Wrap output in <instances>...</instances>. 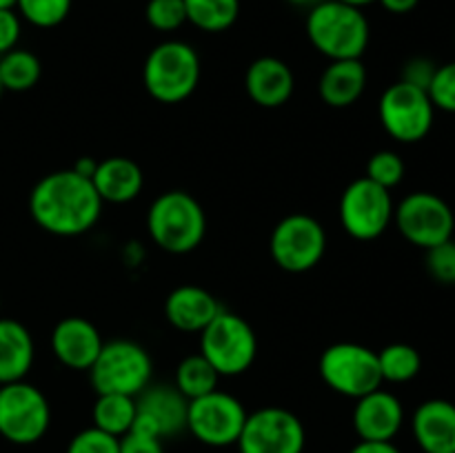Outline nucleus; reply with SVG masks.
<instances>
[{"label":"nucleus","mask_w":455,"mask_h":453,"mask_svg":"<svg viewBox=\"0 0 455 453\" xmlns=\"http://www.w3.org/2000/svg\"><path fill=\"white\" fill-rule=\"evenodd\" d=\"M427 93H429L435 109L455 114V60L447 62V65H440L435 69V76Z\"/></svg>","instance_id":"72a5a7b5"},{"label":"nucleus","mask_w":455,"mask_h":453,"mask_svg":"<svg viewBox=\"0 0 455 453\" xmlns=\"http://www.w3.org/2000/svg\"><path fill=\"white\" fill-rule=\"evenodd\" d=\"M222 311L220 302L207 289L196 284L176 287L164 300V318L173 329L200 333Z\"/></svg>","instance_id":"aec40b11"},{"label":"nucleus","mask_w":455,"mask_h":453,"mask_svg":"<svg viewBox=\"0 0 455 453\" xmlns=\"http://www.w3.org/2000/svg\"><path fill=\"white\" fill-rule=\"evenodd\" d=\"M394 209L389 189L369 178H358L342 191L340 225L351 238L376 240L394 222Z\"/></svg>","instance_id":"ddd939ff"},{"label":"nucleus","mask_w":455,"mask_h":453,"mask_svg":"<svg viewBox=\"0 0 455 453\" xmlns=\"http://www.w3.org/2000/svg\"><path fill=\"white\" fill-rule=\"evenodd\" d=\"M307 431L300 417L283 407H262L249 413L240 433V453H302Z\"/></svg>","instance_id":"4468645a"},{"label":"nucleus","mask_w":455,"mask_h":453,"mask_svg":"<svg viewBox=\"0 0 455 453\" xmlns=\"http://www.w3.org/2000/svg\"><path fill=\"white\" fill-rule=\"evenodd\" d=\"M244 87H247L249 98L258 107L265 109H275L289 102L296 89V78H293L291 67L284 60L274 56H262L249 65L244 74Z\"/></svg>","instance_id":"6ab92c4d"},{"label":"nucleus","mask_w":455,"mask_h":453,"mask_svg":"<svg viewBox=\"0 0 455 453\" xmlns=\"http://www.w3.org/2000/svg\"><path fill=\"white\" fill-rule=\"evenodd\" d=\"M378 364H380L382 382H403L413 380L422 369V358L416 346L404 345V342H394L387 345L385 349L378 351Z\"/></svg>","instance_id":"cd10ccee"},{"label":"nucleus","mask_w":455,"mask_h":453,"mask_svg":"<svg viewBox=\"0 0 455 453\" xmlns=\"http://www.w3.org/2000/svg\"><path fill=\"white\" fill-rule=\"evenodd\" d=\"M120 453H164L163 440L147 431L132 429L120 438Z\"/></svg>","instance_id":"c9c22d12"},{"label":"nucleus","mask_w":455,"mask_h":453,"mask_svg":"<svg viewBox=\"0 0 455 453\" xmlns=\"http://www.w3.org/2000/svg\"><path fill=\"white\" fill-rule=\"evenodd\" d=\"M3 91H4V89H3V83H0V96H3Z\"/></svg>","instance_id":"c03bdc74"},{"label":"nucleus","mask_w":455,"mask_h":453,"mask_svg":"<svg viewBox=\"0 0 455 453\" xmlns=\"http://www.w3.org/2000/svg\"><path fill=\"white\" fill-rule=\"evenodd\" d=\"M0 9H16V0H0Z\"/></svg>","instance_id":"37998d69"},{"label":"nucleus","mask_w":455,"mask_h":453,"mask_svg":"<svg viewBox=\"0 0 455 453\" xmlns=\"http://www.w3.org/2000/svg\"><path fill=\"white\" fill-rule=\"evenodd\" d=\"M435 69H438V65H435L434 60H429V58H425V56L409 58L403 67V78L400 80L407 84H413V87H418V89H425L427 91L431 84V80H434Z\"/></svg>","instance_id":"f704fd0d"},{"label":"nucleus","mask_w":455,"mask_h":453,"mask_svg":"<svg viewBox=\"0 0 455 453\" xmlns=\"http://www.w3.org/2000/svg\"><path fill=\"white\" fill-rule=\"evenodd\" d=\"M404 171H407L404 160L400 158L395 151L382 149V151H376V154L369 158L367 176L364 178H369L371 182H376V185L385 187V189L391 191L394 187H398L400 182H403Z\"/></svg>","instance_id":"c756f323"},{"label":"nucleus","mask_w":455,"mask_h":453,"mask_svg":"<svg viewBox=\"0 0 455 453\" xmlns=\"http://www.w3.org/2000/svg\"><path fill=\"white\" fill-rule=\"evenodd\" d=\"M411 433L422 453H455V404L444 398L425 400L413 411Z\"/></svg>","instance_id":"a211bd4d"},{"label":"nucleus","mask_w":455,"mask_h":453,"mask_svg":"<svg viewBox=\"0 0 455 453\" xmlns=\"http://www.w3.org/2000/svg\"><path fill=\"white\" fill-rule=\"evenodd\" d=\"M147 231L160 249L169 253H189L207 234V216L198 200L182 189L160 194L147 211Z\"/></svg>","instance_id":"7ed1b4c3"},{"label":"nucleus","mask_w":455,"mask_h":453,"mask_svg":"<svg viewBox=\"0 0 455 453\" xmlns=\"http://www.w3.org/2000/svg\"><path fill=\"white\" fill-rule=\"evenodd\" d=\"M351 422H354V429L360 440L394 442L404 425V407L398 395L380 386V389L355 400Z\"/></svg>","instance_id":"dca6fc26"},{"label":"nucleus","mask_w":455,"mask_h":453,"mask_svg":"<svg viewBox=\"0 0 455 453\" xmlns=\"http://www.w3.org/2000/svg\"><path fill=\"white\" fill-rule=\"evenodd\" d=\"M142 83L149 96L164 105L187 100L200 83L198 53L182 40L156 44L142 67Z\"/></svg>","instance_id":"20e7f679"},{"label":"nucleus","mask_w":455,"mask_h":453,"mask_svg":"<svg viewBox=\"0 0 455 453\" xmlns=\"http://www.w3.org/2000/svg\"><path fill=\"white\" fill-rule=\"evenodd\" d=\"M154 362L145 346L132 340L105 342L96 362L89 369L93 391L100 393L140 395L151 385Z\"/></svg>","instance_id":"39448f33"},{"label":"nucleus","mask_w":455,"mask_h":453,"mask_svg":"<svg viewBox=\"0 0 455 453\" xmlns=\"http://www.w3.org/2000/svg\"><path fill=\"white\" fill-rule=\"evenodd\" d=\"M102 336L93 322L80 315H67L53 327L52 351L58 362L74 371H89L102 349Z\"/></svg>","instance_id":"f3484780"},{"label":"nucleus","mask_w":455,"mask_h":453,"mask_svg":"<svg viewBox=\"0 0 455 453\" xmlns=\"http://www.w3.org/2000/svg\"><path fill=\"white\" fill-rule=\"evenodd\" d=\"M52 425V407L38 386L25 380L0 385V435L7 442L36 444Z\"/></svg>","instance_id":"6e6552de"},{"label":"nucleus","mask_w":455,"mask_h":453,"mask_svg":"<svg viewBox=\"0 0 455 453\" xmlns=\"http://www.w3.org/2000/svg\"><path fill=\"white\" fill-rule=\"evenodd\" d=\"M96 167H98V160L92 158V155H83V158L76 160V164L71 169H74L76 173H80V176L89 178L92 180V176L96 173Z\"/></svg>","instance_id":"ea45409f"},{"label":"nucleus","mask_w":455,"mask_h":453,"mask_svg":"<svg viewBox=\"0 0 455 453\" xmlns=\"http://www.w3.org/2000/svg\"><path fill=\"white\" fill-rule=\"evenodd\" d=\"M136 422L132 429L147 431L160 440L178 435L187 429L189 400L173 385H149L136 395Z\"/></svg>","instance_id":"2eb2a0df"},{"label":"nucleus","mask_w":455,"mask_h":453,"mask_svg":"<svg viewBox=\"0 0 455 453\" xmlns=\"http://www.w3.org/2000/svg\"><path fill=\"white\" fill-rule=\"evenodd\" d=\"M349 453H403L394 442H373V440H360Z\"/></svg>","instance_id":"4c0bfd02"},{"label":"nucleus","mask_w":455,"mask_h":453,"mask_svg":"<svg viewBox=\"0 0 455 453\" xmlns=\"http://www.w3.org/2000/svg\"><path fill=\"white\" fill-rule=\"evenodd\" d=\"M43 67L36 53L27 49H12L0 56V83L4 91H29L38 84Z\"/></svg>","instance_id":"a878e982"},{"label":"nucleus","mask_w":455,"mask_h":453,"mask_svg":"<svg viewBox=\"0 0 455 453\" xmlns=\"http://www.w3.org/2000/svg\"><path fill=\"white\" fill-rule=\"evenodd\" d=\"M378 115H380L385 131L394 140L413 145L429 136L431 127H434L435 107L425 89L398 80L387 87L380 96Z\"/></svg>","instance_id":"1a4fd4ad"},{"label":"nucleus","mask_w":455,"mask_h":453,"mask_svg":"<svg viewBox=\"0 0 455 453\" xmlns=\"http://www.w3.org/2000/svg\"><path fill=\"white\" fill-rule=\"evenodd\" d=\"M102 200L92 180L74 169L47 173L29 195V213L43 231L62 238L87 234L102 216Z\"/></svg>","instance_id":"f257e3e1"},{"label":"nucleus","mask_w":455,"mask_h":453,"mask_svg":"<svg viewBox=\"0 0 455 453\" xmlns=\"http://www.w3.org/2000/svg\"><path fill=\"white\" fill-rule=\"evenodd\" d=\"M218 380H220V373L212 367L207 358L203 354L187 355L176 369V386L187 400H196L200 395H207L212 391L218 389Z\"/></svg>","instance_id":"bb28decb"},{"label":"nucleus","mask_w":455,"mask_h":453,"mask_svg":"<svg viewBox=\"0 0 455 453\" xmlns=\"http://www.w3.org/2000/svg\"><path fill=\"white\" fill-rule=\"evenodd\" d=\"M324 249H327L324 226L307 213H291L271 231V258L280 269L289 274H305L314 269L323 260Z\"/></svg>","instance_id":"9b49d317"},{"label":"nucleus","mask_w":455,"mask_h":453,"mask_svg":"<svg viewBox=\"0 0 455 453\" xmlns=\"http://www.w3.org/2000/svg\"><path fill=\"white\" fill-rule=\"evenodd\" d=\"M318 369L324 385L345 398L358 400L382 386L378 354L358 342L327 346L320 355Z\"/></svg>","instance_id":"0eeeda50"},{"label":"nucleus","mask_w":455,"mask_h":453,"mask_svg":"<svg viewBox=\"0 0 455 453\" xmlns=\"http://www.w3.org/2000/svg\"><path fill=\"white\" fill-rule=\"evenodd\" d=\"M16 9L34 27L52 29L69 16L71 0H16Z\"/></svg>","instance_id":"c85d7f7f"},{"label":"nucleus","mask_w":455,"mask_h":453,"mask_svg":"<svg viewBox=\"0 0 455 453\" xmlns=\"http://www.w3.org/2000/svg\"><path fill=\"white\" fill-rule=\"evenodd\" d=\"M340 3H345V4H351V7H358V9H363V7H367V4H371V3H378V0H340Z\"/></svg>","instance_id":"79ce46f5"},{"label":"nucleus","mask_w":455,"mask_h":453,"mask_svg":"<svg viewBox=\"0 0 455 453\" xmlns=\"http://www.w3.org/2000/svg\"><path fill=\"white\" fill-rule=\"evenodd\" d=\"M145 18L158 31L180 29L187 22L185 0H149L145 7Z\"/></svg>","instance_id":"7c9ffc66"},{"label":"nucleus","mask_w":455,"mask_h":453,"mask_svg":"<svg viewBox=\"0 0 455 453\" xmlns=\"http://www.w3.org/2000/svg\"><path fill=\"white\" fill-rule=\"evenodd\" d=\"M36 346L29 329L12 318H0V385L25 380L34 364Z\"/></svg>","instance_id":"5701e85b"},{"label":"nucleus","mask_w":455,"mask_h":453,"mask_svg":"<svg viewBox=\"0 0 455 453\" xmlns=\"http://www.w3.org/2000/svg\"><path fill=\"white\" fill-rule=\"evenodd\" d=\"M92 185L102 203L124 204L140 195L145 176L136 160L124 158V155H111V158L98 160Z\"/></svg>","instance_id":"412c9836"},{"label":"nucleus","mask_w":455,"mask_h":453,"mask_svg":"<svg viewBox=\"0 0 455 453\" xmlns=\"http://www.w3.org/2000/svg\"><path fill=\"white\" fill-rule=\"evenodd\" d=\"M427 271L440 284H455V240L427 249Z\"/></svg>","instance_id":"473e14b6"},{"label":"nucleus","mask_w":455,"mask_h":453,"mask_svg":"<svg viewBox=\"0 0 455 453\" xmlns=\"http://www.w3.org/2000/svg\"><path fill=\"white\" fill-rule=\"evenodd\" d=\"M287 3L296 4V7H309V9H314L315 4H320V3H323V0H287Z\"/></svg>","instance_id":"a19ab883"},{"label":"nucleus","mask_w":455,"mask_h":453,"mask_svg":"<svg viewBox=\"0 0 455 453\" xmlns=\"http://www.w3.org/2000/svg\"><path fill=\"white\" fill-rule=\"evenodd\" d=\"M65 453H120V440L96 426H89L69 440Z\"/></svg>","instance_id":"2f4dec72"},{"label":"nucleus","mask_w":455,"mask_h":453,"mask_svg":"<svg viewBox=\"0 0 455 453\" xmlns=\"http://www.w3.org/2000/svg\"><path fill=\"white\" fill-rule=\"evenodd\" d=\"M394 222L413 247L431 249L453 238L455 216L449 203L431 191H413L394 209Z\"/></svg>","instance_id":"9d476101"},{"label":"nucleus","mask_w":455,"mask_h":453,"mask_svg":"<svg viewBox=\"0 0 455 453\" xmlns=\"http://www.w3.org/2000/svg\"><path fill=\"white\" fill-rule=\"evenodd\" d=\"M247 416V409L235 395L216 389L189 400L187 431L207 447H231L238 442Z\"/></svg>","instance_id":"f8f14e48"},{"label":"nucleus","mask_w":455,"mask_h":453,"mask_svg":"<svg viewBox=\"0 0 455 453\" xmlns=\"http://www.w3.org/2000/svg\"><path fill=\"white\" fill-rule=\"evenodd\" d=\"M378 3H380L382 7L387 9V12L403 16V13L413 12V9L418 7V3H420V0H378Z\"/></svg>","instance_id":"58836bf2"},{"label":"nucleus","mask_w":455,"mask_h":453,"mask_svg":"<svg viewBox=\"0 0 455 453\" xmlns=\"http://www.w3.org/2000/svg\"><path fill=\"white\" fill-rule=\"evenodd\" d=\"M200 354L220 378H234L251 369L258 354V338L243 315L222 309L200 331Z\"/></svg>","instance_id":"423d86ee"},{"label":"nucleus","mask_w":455,"mask_h":453,"mask_svg":"<svg viewBox=\"0 0 455 453\" xmlns=\"http://www.w3.org/2000/svg\"><path fill=\"white\" fill-rule=\"evenodd\" d=\"M136 398L120 393H100L93 402L92 420L93 426L114 438H123L129 433L136 422Z\"/></svg>","instance_id":"b1692460"},{"label":"nucleus","mask_w":455,"mask_h":453,"mask_svg":"<svg viewBox=\"0 0 455 453\" xmlns=\"http://www.w3.org/2000/svg\"><path fill=\"white\" fill-rule=\"evenodd\" d=\"M187 22L207 34L227 31L240 13V0H185Z\"/></svg>","instance_id":"393cba45"},{"label":"nucleus","mask_w":455,"mask_h":453,"mask_svg":"<svg viewBox=\"0 0 455 453\" xmlns=\"http://www.w3.org/2000/svg\"><path fill=\"white\" fill-rule=\"evenodd\" d=\"M20 31V16L13 9H0V56L16 49Z\"/></svg>","instance_id":"e433bc0d"},{"label":"nucleus","mask_w":455,"mask_h":453,"mask_svg":"<svg viewBox=\"0 0 455 453\" xmlns=\"http://www.w3.org/2000/svg\"><path fill=\"white\" fill-rule=\"evenodd\" d=\"M367 87V69L363 60H331V65L320 76L318 91L324 105L333 109H345L358 102Z\"/></svg>","instance_id":"4be33fe9"},{"label":"nucleus","mask_w":455,"mask_h":453,"mask_svg":"<svg viewBox=\"0 0 455 453\" xmlns=\"http://www.w3.org/2000/svg\"><path fill=\"white\" fill-rule=\"evenodd\" d=\"M307 36L329 60H354L367 49L371 29L363 9L340 0H323L309 9Z\"/></svg>","instance_id":"f03ea898"}]
</instances>
